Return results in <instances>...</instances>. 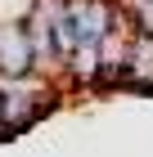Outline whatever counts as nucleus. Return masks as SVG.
<instances>
[{
	"mask_svg": "<svg viewBox=\"0 0 153 157\" xmlns=\"http://www.w3.org/2000/svg\"><path fill=\"white\" fill-rule=\"evenodd\" d=\"M122 90L153 94V59H131L126 63V76H122Z\"/></svg>",
	"mask_w": 153,
	"mask_h": 157,
	"instance_id": "obj_2",
	"label": "nucleus"
},
{
	"mask_svg": "<svg viewBox=\"0 0 153 157\" xmlns=\"http://www.w3.org/2000/svg\"><path fill=\"white\" fill-rule=\"evenodd\" d=\"M36 49L27 36V23H0V76H32Z\"/></svg>",
	"mask_w": 153,
	"mask_h": 157,
	"instance_id": "obj_1",
	"label": "nucleus"
},
{
	"mask_svg": "<svg viewBox=\"0 0 153 157\" xmlns=\"http://www.w3.org/2000/svg\"><path fill=\"white\" fill-rule=\"evenodd\" d=\"M36 0H0V23H27Z\"/></svg>",
	"mask_w": 153,
	"mask_h": 157,
	"instance_id": "obj_3",
	"label": "nucleus"
}]
</instances>
